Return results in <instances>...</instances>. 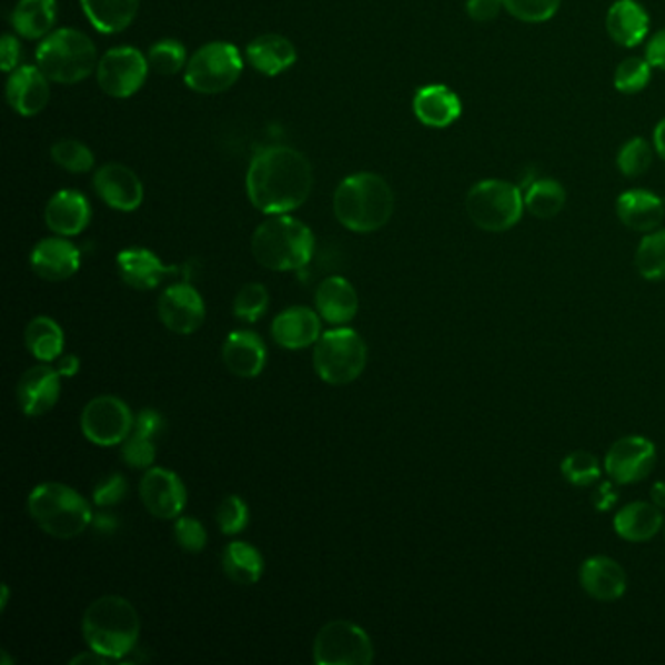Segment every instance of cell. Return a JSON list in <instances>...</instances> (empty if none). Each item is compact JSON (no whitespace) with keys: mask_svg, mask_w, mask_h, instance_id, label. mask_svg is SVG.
<instances>
[{"mask_svg":"<svg viewBox=\"0 0 665 665\" xmlns=\"http://www.w3.org/2000/svg\"><path fill=\"white\" fill-rule=\"evenodd\" d=\"M313 182V167L305 154L275 144L254 154L246 174V193L258 211L285 215L309 200Z\"/></svg>","mask_w":665,"mask_h":665,"instance_id":"1","label":"cell"},{"mask_svg":"<svg viewBox=\"0 0 665 665\" xmlns=\"http://www.w3.org/2000/svg\"><path fill=\"white\" fill-rule=\"evenodd\" d=\"M334 213L340 225L352 233H375L393 216V190L385 178L373 172L352 174L336 188Z\"/></svg>","mask_w":665,"mask_h":665,"instance_id":"2","label":"cell"},{"mask_svg":"<svg viewBox=\"0 0 665 665\" xmlns=\"http://www.w3.org/2000/svg\"><path fill=\"white\" fill-rule=\"evenodd\" d=\"M82 634L89 649L120 662L135 649L141 618L135 607L120 595H104L82 617Z\"/></svg>","mask_w":665,"mask_h":665,"instance_id":"3","label":"cell"},{"mask_svg":"<svg viewBox=\"0 0 665 665\" xmlns=\"http://www.w3.org/2000/svg\"><path fill=\"white\" fill-rule=\"evenodd\" d=\"M252 254L272 272H298L313 260L314 234L295 216L270 215L252 236Z\"/></svg>","mask_w":665,"mask_h":665,"instance_id":"4","label":"cell"},{"mask_svg":"<svg viewBox=\"0 0 665 665\" xmlns=\"http://www.w3.org/2000/svg\"><path fill=\"white\" fill-rule=\"evenodd\" d=\"M28 513L49 537L74 538L89 530L92 507L89 500L61 482H43L28 496Z\"/></svg>","mask_w":665,"mask_h":665,"instance_id":"5","label":"cell"},{"mask_svg":"<svg viewBox=\"0 0 665 665\" xmlns=\"http://www.w3.org/2000/svg\"><path fill=\"white\" fill-rule=\"evenodd\" d=\"M36 61L49 81L57 84H77L89 79L97 69V46L87 33L63 28L49 33L48 38L41 41Z\"/></svg>","mask_w":665,"mask_h":665,"instance_id":"6","label":"cell"},{"mask_svg":"<svg viewBox=\"0 0 665 665\" xmlns=\"http://www.w3.org/2000/svg\"><path fill=\"white\" fill-rule=\"evenodd\" d=\"M313 365L326 385H350L365 371L367 345L360 332L337 326L324 332L314 344Z\"/></svg>","mask_w":665,"mask_h":665,"instance_id":"7","label":"cell"},{"mask_svg":"<svg viewBox=\"0 0 665 665\" xmlns=\"http://www.w3.org/2000/svg\"><path fill=\"white\" fill-rule=\"evenodd\" d=\"M466 215L486 233H505L522 221L525 200L520 185L482 180L466 193Z\"/></svg>","mask_w":665,"mask_h":665,"instance_id":"8","label":"cell"},{"mask_svg":"<svg viewBox=\"0 0 665 665\" xmlns=\"http://www.w3.org/2000/svg\"><path fill=\"white\" fill-rule=\"evenodd\" d=\"M241 51L229 41H211L198 49L185 64L184 81L198 94H221L241 79Z\"/></svg>","mask_w":665,"mask_h":665,"instance_id":"9","label":"cell"},{"mask_svg":"<svg viewBox=\"0 0 665 665\" xmlns=\"http://www.w3.org/2000/svg\"><path fill=\"white\" fill-rule=\"evenodd\" d=\"M375 657L365 628L352 621H332L314 638L313 659L319 665H369Z\"/></svg>","mask_w":665,"mask_h":665,"instance_id":"10","label":"cell"},{"mask_svg":"<svg viewBox=\"0 0 665 665\" xmlns=\"http://www.w3.org/2000/svg\"><path fill=\"white\" fill-rule=\"evenodd\" d=\"M135 416L118 396H97L84 406L81 430L84 437L100 447H115L133 432Z\"/></svg>","mask_w":665,"mask_h":665,"instance_id":"11","label":"cell"},{"mask_svg":"<svg viewBox=\"0 0 665 665\" xmlns=\"http://www.w3.org/2000/svg\"><path fill=\"white\" fill-rule=\"evenodd\" d=\"M149 59L135 48L110 49L97 67L100 89L108 97L129 98L143 87L149 74Z\"/></svg>","mask_w":665,"mask_h":665,"instance_id":"12","label":"cell"},{"mask_svg":"<svg viewBox=\"0 0 665 665\" xmlns=\"http://www.w3.org/2000/svg\"><path fill=\"white\" fill-rule=\"evenodd\" d=\"M656 463V445L648 437L626 435L607 451L605 473L617 484H636L652 474Z\"/></svg>","mask_w":665,"mask_h":665,"instance_id":"13","label":"cell"},{"mask_svg":"<svg viewBox=\"0 0 665 665\" xmlns=\"http://www.w3.org/2000/svg\"><path fill=\"white\" fill-rule=\"evenodd\" d=\"M139 496L144 510L164 522L180 517L188 502L184 482L177 473L162 466L147 468L139 484Z\"/></svg>","mask_w":665,"mask_h":665,"instance_id":"14","label":"cell"},{"mask_svg":"<svg viewBox=\"0 0 665 665\" xmlns=\"http://www.w3.org/2000/svg\"><path fill=\"white\" fill-rule=\"evenodd\" d=\"M159 316L170 332L190 336L205 322V301L190 283H174L159 298Z\"/></svg>","mask_w":665,"mask_h":665,"instance_id":"15","label":"cell"},{"mask_svg":"<svg viewBox=\"0 0 665 665\" xmlns=\"http://www.w3.org/2000/svg\"><path fill=\"white\" fill-rule=\"evenodd\" d=\"M94 190L108 208L123 213L135 211L143 203V182L133 170L118 162L105 164L98 170L94 174Z\"/></svg>","mask_w":665,"mask_h":665,"instance_id":"16","label":"cell"},{"mask_svg":"<svg viewBox=\"0 0 665 665\" xmlns=\"http://www.w3.org/2000/svg\"><path fill=\"white\" fill-rule=\"evenodd\" d=\"M61 396V373L49 365H36L26 371L17 386L18 406L28 417H38L53 410Z\"/></svg>","mask_w":665,"mask_h":665,"instance_id":"17","label":"cell"},{"mask_svg":"<svg viewBox=\"0 0 665 665\" xmlns=\"http://www.w3.org/2000/svg\"><path fill=\"white\" fill-rule=\"evenodd\" d=\"M30 265L41 280H71L81 270V250L63 236L43 239L33 246Z\"/></svg>","mask_w":665,"mask_h":665,"instance_id":"18","label":"cell"},{"mask_svg":"<svg viewBox=\"0 0 665 665\" xmlns=\"http://www.w3.org/2000/svg\"><path fill=\"white\" fill-rule=\"evenodd\" d=\"M321 321V314L309 306H289L273 319V340L285 350H305L322 336Z\"/></svg>","mask_w":665,"mask_h":665,"instance_id":"19","label":"cell"},{"mask_svg":"<svg viewBox=\"0 0 665 665\" xmlns=\"http://www.w3.org/2000/svg\"><path fill=\"white\" fill-rule=\"evenodd\" d=\"M580 585L592 599L611 603L625 595L628 577L617 561L609 556H592L580 566Z\"/></svg>","mask_w":665,"mask_h":665,"instance_id":"20","label":"cell"},{"mask_svg":"<svg viewBox=\"0 0 665 665\" xmlns=\"http://www.w3.org/2000/svg\"><path fill=\"white\" fill-rule=\"evenodd\" d=\"M49 79L40 67H18L7 82V100L14 112L33 118L49 104Z\"/></svg>","mask_w":665,"mask_h":665,"instance_id":"21","label":"cell"},{"mask_svg":"<svg viewBox=\"0 0 665 665\" xmlns=\"http://www.w3.org/2000/svg\"><path fill=\"white\" fill-rule=\"evenodd\" d=\"M115 264L121 281L137 291L157 289L169 275L178 272L174 265L162 264L161 258L147 249L121 250Z\"/></svg>","mask_w":665,"mask_h":665,"instance_id":"22","label":"cell"},{"mask_svg":"<svg viewBox=\"0 0 665 665\" xmlns=\"http://www.w3.org/2000/svg\"><path fill=\"white\" fill-rule=\"evenodd\" d=\"M223 361L236 377H258L268 363L264 340L252 330H234L223 344Z\"/></svg>","mask_w":665,"mask_h":665,"instance_id":"23","label":"cell"},{"mask_svg":"<svg viewBox=\"0 0 665 665\" xmlns=\"http://www.w3.org/2000/svg\"><path fill=\"white\" fill-rule=\"evenodd\" d=\"M314 305L322 321L334 326H345L360 311V295L345 278L332 275L322 281L316 289Z\"/></svg>","mask_w":665,"mask_h":665,"instance_id":"24","label":"cell"},{"mask_svg":"<svg viewBox=\"0 0 665 665\" xmlns=\"http://www.w3.org/2000/svg\"><path fill=\"white\" fill-rule=\"evenodd\" d=\"M92 209L81 192L61 190L46 205V225L59 236H77L90 223Z\"/></svg>","mask_w":665,"mask_h":665,"instance_id":"25","label":"cell"},{"mask_svg":"<svg viewBox=\"0 0 665 665\" xmlns=\"http://www.w3.org/2000/svg\"><path fill=\"white\" fill-rule=\"evenodd\" d=\"M164 430V420L157 410L144 409L135 416L133 432L121 443V459L131 468H151L157 459L154 437Z\"/></svg>","mask_w":665,"mask_h":665,"instance_id":"26","label":"cell"},{"mask_svg":"<svg viewBox=\"0 0 665 665\" xmlns=\"http://www.w3.org/2000/svg\"><path fill=\"white\" fill-rule=\"evenodd\" d=\"M414 113L425 128L445 129L453 125L463 113L461 98L443 84H427L414 97Z\"/></svg>","mask_w":665,"mask_h":665,"instance_id":"27","label":"cell"},{"mask_svg":"<svg viewBox=\"0 0 665 665\" xmlns=\"http://www.w3.org/2000/svg\"><path fill=\"white\" fill-rule=\"evenodd\" d=\"M611 40L623 48H638L649 32V17L638 0H615L605 18Z\"/></svg>","mask_w":665,"mask_h":665,"instance_id":"28","label":"cell"},{"mask_svg":"<svg viewBox=\"0 0 665 665\" xmlns=\"http://www.w3.org/2000/svg\"><path fill=\"white\" fill-rule=\"evenodd\" d=\"M617 215L631 231L652 233L664 221V201L648 190H631L618 195Z\"/></svg>","mask_w":665,"mask_h":665,"instance_id":"29","label":"cell"},{"mask_svg":"<svg viewBox=\"0 0 665 665\" xmlns=\"http://www.w3.org/2000/svg\"><path fill=\"white\" fill-rule=\"evenodd\" d=\"M664 525L662 510L654 502H633L618 510L613 520V530L628 543H648Z\"/></svg>","mask_w":665,"mask_h":665,"instance_id":"30","label":"cell"},{"mask_svg":"<svg viewBox=\"0 0 665 665\" xmlns=\"http://www.w3.org/2000/svg\"><path fill=\"white\" fill-rule=\"evenodd\" d=\"M250 64L265 77H278L289 71L298 61L295 46L278 33H264L250 41L246 48Z\"/></svg>","mask_w":665,"mask_h":665,"instance_id":"31","label":"cell"},{"mask_svg":"<svg viewBox=\"0 0 665 665\" xmlns=\"http://www.w3.org/2000/svg\"><path fill=\"white\" fill-rule=\"evenodd\" d=\"M57 20L56 0H20L10 22L26 40L48 38Z\"/></svg>","mask_w":665,"mask_h":665,"instance_id":"32","label":"cell"},{"mask_svg":"<svg viewBox=\"0 0 665 665\" xmlns=\"http://www.w3.org/2000/svg\"><path fill=\"white\" fill-rule=\"evenodd\" d=\"M90 24L100 33L123 32L135 20L139 0H81Z\"/></svg>","mask_w":665,"mask_h":665,"instance_id":"33","label":"cell"},{"mask_svg":"<svg viewBox=\"0 0 665 665\" xmlns=\"http://www.w3.org/2000/svg\"><path fill=\"white\" fill-rule=\"evenodd\" d=\"M221 566L225 576L239 585H254L264 574V558L256 546L233 541L225 546L221 556Z\"/></svg>","mask_w":665,"mask_h":665,"instance_id":"34","label":"cell"},{"mask_svg":"<svg viewBox=\"0 0 665 665\" xmlns=\"http://www.w3.org/2000/svg\"><path fill=\"white\" fill-rule=\"evenodd\" d=\"M24 342L36 360L51 363L63 355L64 332L53 319L36 316L26 326Z\"/></svg>","mask_w":665,"mask_h":665,"instance_id":"35","label":"cell"},{"mask_svg":"<svg viewBox=\"0 0 665 665\" xmlns=\"http://www.w3.org/2000/svg\"><path fill=\"white\" fill-rule=\"evenodd\" d=\"M523 200L531 215L537 219H553L566 205V190L553 178H541L530 184Z\"/></svg>","mask_w":665,"mask_h":665,"instance_id":"36","label":"cell"},{"mask_svg":"<svg viewBox=\"0 0 665 665\" xmlns=\"http://www.w3.org/2000/svg\"><path fill=\"white\" fill-rule=\"evenodd\" d=\"M634 264L646 281H665V231H652L642 239Z\"/></svg>","mask_w":665,"mask_h":665,"instance_id":"37","label":"cell"},{"mask_svg":"<svg viewBox=\"0 0 665 665\" xmlns=\"http://www.w3.org/2000/svg\"><path fill=\"white\" fill-rule=\"evenodd\" d=\"M561 473L572 486L585 488L602 478V465L590 451H574L562 459Z\"/></svg>","mask_w":665,"mask_h":665,"instance_id":"38","label":"cell"},{"mask_svg":"<svg viewBox=\"0 0 665 665\" xmlns=\"http://www.w3.org/2000/svg\"><path fill=\"white\" fill-rule=\"evenodd\" d=\"M51 159L57 167L72 172V174H87L94 169V153L87 144L77 139H61L51 147Z\"/></svg>","mask_w":665,"mask_h":665,"instance_id":"39","label":"cell"},{"mask_svg":"<svg viewBox=\"0 0 665 665\" xmlns=\"http://www.w3.org/2000/svg\"><path fill=\"white\" fill-rule=\"evenodd\" d=\"M654 151L644 137L628 139L617 154V167L626 178H638L652 167Z\"/></svg>","mask_w":665,"mask_h":665,"instance_id":"40","label":"cell"},{"mask_svg":"<svg viewBox=\"0 0 665 665\" xmlns=\"http://www.w3.org/2000/svg\"><path fill=\"white\" fill-rule=\"evenodd\" d=\"M652 69L654 67L648 63V59L628 57L615 71V89L623 94H638L652 81Z\"/></svg>","mask_w":665,"mask_h":665,"instance_id":"41","label":"cell"},{"mask_svg":"<svg viewBox=\"0 0 665 665\" xmlns=\"http://www.w3.org/2000/svg\"><path fill=\"white\" fill-rule=\"evenodd\" d=\"M270 305L268 289L262 283H246L234 298V316L241 321L256 322L264 316Z\"/></svg>","mask_w":665,"mask_h":665,"instance_id":"42","label":"cell"},{"mask_svg":"<svg viewBox=\"0 0 665 665\" xmlns=\"http://www.w3.org/2000/svg\"><path fill=\"white\" fill-rule=\"evenodd\" d=\"M149 67L162 77H172L185 67V48L177 40H162L149 51Z\"/></svg>","mask_w":665,"mask_h":665,"instance_id":"43","label":"cell"},{"mask_svg":"<svg viewBox=\"0 0 665 665\" xmlns=\"http://www.w3.org/2000/svg\"><path fill=\"white\" fill-rule=\"evenodd\" d=\"M513 18L527 24H543L556 17L562 0H502Z\"/></svg>","mask_w":665,"mask_h":665,"instance_id":"44","label":"cell"},{"mask_svg":"<svg viewBox=\"0 0 665 665\" xmlns=\"http://www.w3.org/2000/svg\"><path fill=\"white\" fill-rule=\"evenodd\" d=\"M250 522L249 505L241 496H226L216 507V523L225 535H239Z\"/></svg>","mask_w":665,"mask_h":665,"instance_id":"45","label":"cell"},{"mask_svg":"<svg viewBox=\"0 0 665 665\" xmlns=\"http://www.w3.org/2000/svg\"><path fill=\"white\" fill-rule=\"evenodd\" d=\"M174 538L185 553H201L208 545V531L195 517H177Z\"/></svg>","mask_w":665,"mask_h":665,"instance_id":"46","label":"cell"},{"mask_svg":"<svg viewBox=\"0 0 665 665\" xmlns=\"http://www.w3.org/2000/svg\"><path fill=\"white\" fill-rule=\"evenodd\" d=\"M128 494V482L121 474H110L94 486V504L98 507H110V505L120 504L121 500Z\"/></svg>","mask_w":665,"mask_h":665,"instance_id":"47","label":"cell"},{"mask_svg":"<svg viewBox=\"0 0 665 665\" xmlns=\"http://www.w3.org/2000/svg\"><path fill=\"white\" fill-rule=\"evenodd\" d=\"M504 9L502 0H468L466 12L476 22H492L500 17V10Z\"/></svg>","mask_w":665,"mask_h":665,"instance_id":"48","label":"cell"},{"mask_svg":"<svg viewBox=\"0 0 665 665\" xmlns=\"http://www.w3.org/2000/svg\"><path fill=\"white\" fill-rule=\"evenodd\" d=\"M20 59H22L20 41L14 36L4 33L2 41H0V63H2V71H17L18 67H20Z\"/></svg>","mask_w":665,"mask_h":665,"instance_id":"49","label":"cell"},{"mask_svg":"<svg viewBox=\"0 0 665 665\" xmlns=\"http://www.w3.org/2000/svg\"><path fill=\"white\" fill-rule=\"evenodd\" d=\"M646 59L654 69L665 71V28L652 36V40L646 46Z\"/></svg>","mask_w":665,"mask_h":665,"instance_id":"50","label":"cell"},{"mask_svg":"<svg viewBox=\"0 0 665 665\" xmlns=\"http://www.w3.org/2000/svg\"><path fill=\"white\" fill-rule=\"evenodd\" d=\"M57 371L61 373V377H74L81 371V360L74 353H67L63 357H59Z\"/></svg>","mask_w":665,"mask_h":665,"instance_id":"51","label":"cell"},{"mask_svg":"<svg viewBox=\"0 0 665 665\" xmlns=\"http://www.w3.org/2000/svg\"><path fill=\"white\" fill-rule=\"evenodd\" d=\"M104 665L112 664V659L110 657L102 656V654H98L94 649H89V652H84V654H79V656H74L71 659V665Z\"/></svg>","mask_w":665,"mask_h":665,"instance_id":"52","label":"cell"},{"mask_svg":"<svg viewBox=\"0 0 665 665\" xmlns=\"http://www.w3.org/2000/svg\"><path fill=\"white\" fill-rule=\"evenodd\" d=\"M654 149L665 161V118L654 129Z\"/></svg>","mask_w":665,"mask_h":665,"instance_id":"53","label":"cell"},{"mask_svg":"<svg viewBox=\"0 0 665 665\" xmlns=\"http://www.w3.org/2000/svg\"><path fill=\"white\" fill-rule=\"evenodd\" d=\"M652 502H654L659 510H665V482H656V484L652 486Z\"/></svg>","mask_w":665,"mask_h":665,"instance_id":"54","label":"cell"},{"mask_svg":"<svg viewBox=\"0 0 665 665\" xmlns=\"http://www.w3.org/2000/svg\"><path fill=\"white\" fill-rule=\"evenodd\" d=\"M2 590H4V597H2V609H4V607H7V603H9V585H4Z\"/></svg>","mask_w":665,"mask_h":665,"instance_id":"55","label":"cell"}]
</instances>
